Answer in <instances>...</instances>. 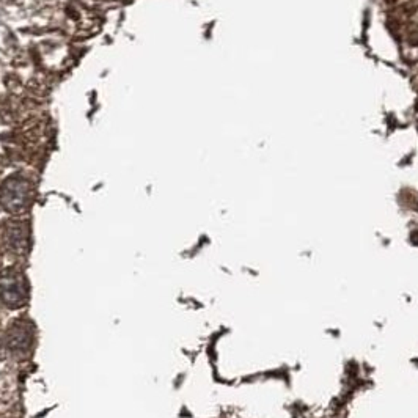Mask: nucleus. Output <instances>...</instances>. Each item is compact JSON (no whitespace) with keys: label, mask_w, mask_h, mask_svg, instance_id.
I'll return each mask as SVG.
<instances>
[{"label":"nucleus","mask_w":418,"mask_h":418,"mask_svg":"<svg viewBox=\"0 0 418 418\" xmlns=\"http://www.w3.org/2000/svg\"><path fill=\"white\" fill-rule=\"evenodd\" d=\"M35 200V187L22 175H11L0 184V208L11 216H19L30 209Z\"/></svg>","instance_id":"obj_1"},{"label":"nucleus","mask_w":418,"mask_h":418,"mask_svg":"<svg viewBox=\"0 0 418 418\" xmlns=\"http://www.w3.org/2000/svg\"><path fill=\"white\" fill-rule=\"evenodd\" d=\"M29 300V283L25 274L18 267L0 271V302L11 310H18Z\"/></svg>","instance_id":"obj_2"},{"label":"nucleus","mask_w":418,"mask_h":418,"mask_svg":"<svg viewBox=\"0 0 418 418\" xmlns=\"http://www.w3.org/2000/svg\"><path fill=\"white\" fill-rule=\"evenodd\" d=\"M0 245L14 256H25L30 250V225L22 219H7L0 223Z\"/></svg>","instance_id":"obj_3"},{"label":"nucleus","mask_w":418,"mask_h":418,"mask_svg":"<svg viewBox=\"0 0 418 418\" xmlns=\"http://www.w3.org/2000/svg\"><path fill=\"white\" fill-rule=\"evenodd\" d=\"M5 346L13 354H27L35 341V326L30 319L16 318L8 324L3 335Z\"/></svg>","instance_id":"obj_4"},{"label":"nucleus","mask_w":418,"mask_h":418,"mask_svg":"<svg viewBox=\"0 0 418 418\" xmlns=\"http://www.w3.org/2000/svg\"><path fill=\"white\" fill-rule=\"evenodd\" d=\"M21 102L14 96L0 98V121L11 124L21 117Z\"/></svg>","instance_id":"obj_5"},{"label":"nucleus","mask_w":418,"mask_h":418,"mask_svg":"<svg viewBox=\"0 0 418 418\" xmlns=\"http://www.w3.org/2000/svg\"><path fill=\"white\" fill-rule=\"evenodd\" d=\"M3 346H5V340H3V337H2V335H0V354H2V349H3Z\"/></svg>","instance_id":"obj_6"},{"label":"nucleus","mask_w":418,"mask_h":418,"mask_svg":"<svg viewBox=\"0 0 418 418\" xmlns=\"http://www.w3.org/2000/svg\"><path fill=\"white\" fill-rule=\"evenodd\" d=\"M2 170H3V164H2V161H0V173H2Z\"/></svg>","instance_id":"obj_7"},{"label":"nucleus","mask_w":418,"mask_h":418,"mask_svg":"<svg viewBox=\"0 0 418 418\" xmlns=\"http://www.w3.org/2000/svg\"><path fill=\"white\" fill-rule=\"evenodd\" d=\"M3 2H8V3H11V2H16V0H3Z\"/></svg>","instance_id":"obj_8"},{"label":"nucleus","mask_w":418,"mask_h":418,"mask_svg":"<svg viewBox=\"0 0 418 418\" xmlns=\"http://www.w3.org/2000/svg\"><path fill=\"white\" fill-rule=\"evenodd\" d=\"M0 263H2V258H0Z\"/></svg>","instance_id":"obj_9"}]
</instances>
